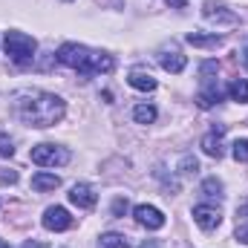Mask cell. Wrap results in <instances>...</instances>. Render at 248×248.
I'll use <instances>...</instances> for the list:
<instances>
[{"mask_svg": "<svg viewBox=\"0 0 248 248\" xmlns=\"http://www.w3.org/2000/svg\"><path fill=\"white\" fill-rule=\"evenodd\" d=\"M133 217H136V222H139L141 228H147V231L165 228V214H162L159 208H153V205H136V208H133Z\"/></svg>", "mask_w": 248, "mask_h": 248, "instance_id": "obj_6", "label": "cell"}, {"mask_svg": "<svg viewBox=\"0 0 248 248\" xmlns=\"http://www.w3.org/2000/svg\"><path fill=\"white\" fill-rule=\"evenodd\" d=\"M228 95L240 104H248V78H234L228 87Z\"/></svg>", "mask_w": 248, "mask_h": 248, "instance_id": "obj_16", "label": "cell"}, {"mask_svg": "<svg viewBox=\"0 0 248 248\" xmlns=\"http://www.w3.org/2000/svg\"><path fill=\"white\" fill-rule=\"evenodd\" d=\"M187 44H190V46H205V49H217V46L222 44V38H219V35H199V32H190V35H187Z\"/></svg>", "mask_w": 248, "mask_h": 248, "instance_id": "obj_15", "label": "cell"}, {"mask_svg": "<svg viewBox=\"0 0 248 248\" xmlns=\"http://www.w3.org/2000/svg\"><path fill=\"white\" fill-rule=\"evenodd\" d=\"M133 119L139 124H153L156 122V107H153V104H139V107L133 110Z\"/></svg>", "mask_w": 248, "mask_h": 248, "instance_id": "obj_18", "label": "cell"}, {"mask_svg": "<svg viewBox=\"0 0 248 248\" xmlns=\"http://www.w3.org/2000/svg\"><path fill=\"white\" fill-rule=\"evenodd\" d=\"M217 72H219L217 61H205L199 66V93H196V104H199L202 110H208V107H214V104L222 101V87H219V81H217Z\"/></svg>", "mask_w": 248, "mask_h": 248, "instance_id": "obj_3", "label": "cell"}, {"mask_svg": "<svg viewBox=\"0 0 248 248\" xmlns=\"http://www.w3.org/2000/svg\"><path fill=\"white\" fill-rule=\"evenodd\" d=\"M193 222H196L202 231H217L219 222H222V214H219V208H214V205H196V208H193Z\"/></svg>", "mask_w": 248, "mask_h": 248, "instance_id": "obj_7", "label": "cell"}, {"mask_svg": "<svg viewBox=\"0 0 248 248\" xmlns=\"http://www.w3.org/2000/svg\"><path fill=\"white\" fill-rule=\"evenodd\" d=\"M58 61L81 75H98V72H113V55L107 52H95V49H87L81 44H63L58 49Z\"/></svg>", "mask_w": 248, "mask_h": 248, "instance_id": "obj_2", "label": "cell"}, {"mask_svg": "<svg viewBox=\"0 0 248 248\" xmlns=\"http://www.w3.org/2000/svg\"><path fill=\"white\" fill-rule=\"evenodd\" d=\"M222 136H225V124H217V127L202 139L205 156H211V159H219V156H222Z\"/></svg>", "mask_w": 248, "mask_h": 248, "instance_id": "obj_12", "label": "cell"}, {"mask_svg": "<svg viewBox=\"0 0 248 248\" xmlns=\"http://www.w3.org/2000/svg\"><path fill=\"white\" fill-rule=\"evenodd\" d=\"M205 20L208 23H225V26H237L240 23V17L234 15V12H228L225 6H214V3H205Z\"/></svg>", "mask_w": 248, "mask_h": 248, "instance_id": "obj_11", "label": "cell"}, {"mask_svg": "<svg viewBox=\"0 0 248 248\" xmlns=\"http://www.w3.org/2000/svg\"><path fill=\"white\" fill-rule=\"evenodd\" d=\"M32 187L41 190V193H44V190H55V187H61V176H55V173H44V170H41V173L32 176Z\"/></svg>", "mask_w": 248, "mask_h": 248, "instance_id": "obj_14", "label": "cell"}, {"mask_svg": "<svg viewBox=\"0 0 248 248\" xmlns=\"http://www.w3.org/2000/svg\"><path fill=\"white\" fill-rule=\"evenodd\" d=\"M98 248H130V243H127V237H124V234L110 231V234H101V243H98Z\"/></svg>", "mask_w": 248, "mask_h": 248, "instance_id": "obj_17", "label": "cell"}, {"mask_svg": "<svg viewBox=\"0 0 248 248\" xmlns=\"http://www.w3.org/2000/svg\"><path fill=\"white\" fill-rule=\"evenodd\" d=\"M63 113H66V104H63L61 95H55V93H41V90H35V93H23L20 98H17V116H20V122L29 124V127H52V124H58L63 119Z\"/></svg>", "mask_w": 248, "mask_h": 248, "instance_id": "obj_1", "label": "cell"}, {"mask_svg": "<svg viewBox=\"0 0 248 248\" xmlns=\"http://www.w3.org/2000/svg\"><path fill=\"white\" fill-rule=\"evenodd\" d=\"M44 228H46V231H66V228H72L69 211L61 208V205L46 208V211H44Z\"/></svg>", "mask_w": 248, "mask_h": 248, "instance_id": "obj_8", "label": "cell"}, {"mask_svg": "<svg viewBox=\"0 0 248 248\" xmlns=\"http://www.w3.org/2000/svg\"><path fill=\"white\" fill-rule=\"evenodd\" d=\"M69 202L75 205V208H81V211H90V208H95V202H98V196H95V190L90 185H72L69 190Z\"/></svg>", "mask_w": 248, "mask_h": 248, "instance_id": "obj_10", "label": "cell"}, {"mask_svg": "<svg viewBox=\"0 0 248 248\" xmlns=\"http://www.w3.org/2000/svg\"><path fill=\"white\" fill-rule=\"evenodd\" d=\"M202 196H208V199H222V182L217 179V176H211V179H205L202 182Z\"/></svg>", "mask_w": 248, "mask_h": 248, "instance_id": "obj_19", "label": "cell"}, {"mask_svg": "<svg viewBox=\"0 0 248 248\" xmlns=\"http://www.w3.org/2000/svg\"><path fill=\"white\" fill-rule=\"evenodd\" d=\"M231 153H234L237 162H248V139H237L231 144Z\"/></svg>", "mask_w": 248, "mask_h": 248, "instance_id": "obj_20", "label": "cell"}, {"mask_svg": "<svg viewBox=\"0 0 248 248\" xmlns=\"http://www.w3.org/2000/svg\"><path fill=\"white\" fill-rule=\"evenodd\" d=\"M23 248H46V246H44V243H35V240H29Z\"/></svg>", "mask_w": 248, "mask_h": 248, "instance_id": "obj_27", "label": "cell"}, {"mask_svg": "<svg viewBox=\"0 0 248 248\" xmlns=\"http://www.w3.org/2000/svg\"><path fill=\"white\" fill-rule=\"evenodd\" d=\"M127 84L133 87V90H139V93H153L159 84H156V78L150 75V72H144V69H133L130 75H127Z\"/></svg>", "mask_w": 248, "mask_h": 248, "instance_id": "obj_13", "label": "cell"}, {"mask_svg": "<svg viewBox=\"0 0 248 248\" xmlns=\"http://www.w3.org/2000/svg\"><path fill=\"white\" fill-rule=\"evenodd\" d=\"M6 55L12 58L15 63H32L35 58V52H38V44H35V38H29L26 32H6Z\"/></svg>", "mask_w": 248, "mask_h": 248, "instance_id": "obj_4", "label": "cell"}, {"mask_svg": "<svg viewBox=\"0 0 248 248\" xmlns=\"http://www.w3.org/2000/svg\"><path fill=\"white\" fill-rule=\"evenodd\" d=\"M0 156H3V159H9V156H15V147H12V139H9L6 133H0Z\"/></svg>", "mask_w": 248, "mask_h": 248, "instance_id": "obj_22", "label": "cell"}, {"mask_svg": "<svg viewBox=\"0 0 248 248\" xmlns=\"http://www.w3.org/2000/svg\"><path fill=\"white\" fill-rule=\"evenodd\" d=\"M0 248H9V246H6V243H0Z\"/></svg>", "mask_w": 248, "mask_h": 248, "instance_id": "obj_28", "label": "cell"}, {"mask_svg": "<svg viewBox=\"0 0 248 248\" xmlns=\"http://www.w3.org/2000/svg\"><path fill=\"white\" fill-rule=\"evenodd\" d=\"M237 240L248 246V225H240V228H237Z\"/></svg>", "mask_w": 248, "mask_h": 248, "instance_id": "obj_24", "label": "cell"}, {"mask_svg": "<svg viewBox=\"0 0 248 248\" xmlns=\"http://www.w3.org/2000/svg\"><path fill=\"white\" fill-rule=\"evenodd\" d=\"M159 63H162V69H168V72L179 75V72L187 66V58L179 52V46H176V44H170V46H165V49L159 52Z\"/></svg>", "mask_w": 248, "mask_h": 248, "instance_id": "obj_9", "label": "cell"}, {"mask_svg": "<svg viewBox=\"0 0 248 248\" xmlns=\"http://www.w3.org/2000/svg\"><path fill=\"white\" fill-rule=\"evenodd\" d=\"M29 159L35 162V165H41V168H55V165H66L69 162V150H63L58 144H35L32 150H29Z\"/></svg>", "mask_w": 248, "mask_h": 248, "instance_id": "obj_5", "label": "cell"}, {"mask_svg": "<svg viewBox=\"0 0 248 248\" xmlns=\"http://www.w3.org/2000/svg\"><path fill=\"white\" fill-rule=\"evenodd\" d=\"M139 248H162V246H159V240H144Z\"/></svg>", "mask_w": 248, "mask_h": 248, "instance_id": "obj_26", "label": "cell"}, {"mask_svg": "<svg viewBox=\"0 0 248 248\" xmlns=\"http://www.w3.org/2000/svg\"><path fill=\"white\" fill-rule=\"evenodd\" d=\"M124 211H127V199H116V202H113V214L122 217Z\"/></svg>", "mask_w": 248, "mask_h": 248, "instance_id": "obj_23", "label": "cell"}, {"mask_svg": "<svg viewBox=\"0 0 248 248\" xmlns=\"http://www.w3.org/2000/svg\"><path fill=\"white\" fill-rule=\"evenodd\" d=\"M165 3H168L170 9H185L187 6V0H165Z\"/></svg>", "mask_w": 248, "mask_h": 248, "instance_id": "obj_25", "label": "cell"}, {"mask_svg": "<svg viewBox=\"0 0 248 248\" xmlns=\"http://www.w3.org/2000/svg\"><path fill=\"white\" fill-rule=\"evenodd\" d=\"M246 61H248V46H246Z\"/></svg>", "mask_w": 248, "mask_h": 248, "instance_id": "obj_29", "label": "cell"}, {"mask_svg": "<svg viewBox=\"0 0 248 248\" xmlns=\"http://www.w3.org/2000/svg\"><path fill=\"white\" fill-rule=\"evenodd\" d=\"M199 170V162L193 159V156H185L182 162H179V173H185V176H190V173H196Z\"/></svg>", "mask_w": 248, "mask_h": 248, "instance_id": "obj_21", "label": "cell"}]
</instances>
